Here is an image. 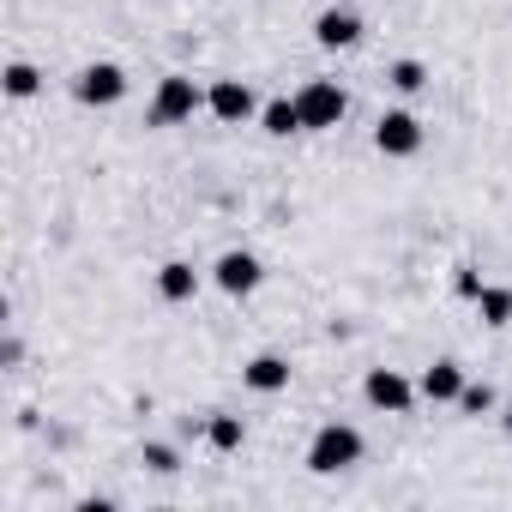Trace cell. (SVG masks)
<instances>
[{
  "instance_id": "6da1fadb",
  "label": "cell",
  "mask_w": 512,
  "mask_h": 512,
  "mask_svg": "<svg viewBox=\"0 0 512 512\" xmlns=\"http://www.w3.org/2000/svg\"><path fill=\"white\" fill-rule=\"evenodd\" d=\"M350 464H362V434H356L350 422L314 428V440H308V470H314V476H338V470H350Z\"/></svg>"
},
{
  "instance_id": "7a4b0ae2",
  "label": "cell",
  "mask_w": 512,
  "mask_h": 512,
  "mask_svg": "<svg viewBox=\"0 0 512 512\" xmlns=\"http://www.w3.org/2000/svg\"><path fill=\"white\" fill-rule=\"evenodd\" d=\"M296 109H302V133H326V127H338V121H344L350 97H344V85H338V79H308V85L296 91Z\"/></svg>"
},
{
  "instance_id": "3957f363",
  "label": "cell",
  "mask_w": 512,
  "mask_h": 512,
  "mask_svg": "<svg viewBox=\"0 0 512 512\" xmlns=\"http://www.w3.org/2000/svg\"><path fill=\"white\" fill-rule=\"evenodd\" d=\"M205 109V91L187 79V73H169L163 85H157V97H151V127H181V121H193Z\"/></svg>"
},
{
  "instance_id": "277c9868",
  "label": "cell",
  "mask_w": 512,
  "mask_h": 512,
  "mask_svg": "<svg viewBox=\"0 0 512 512\" xmlns=\"http://www.w3.org/2000/svg\"><path fill=\"white\" fill-rule=\"evenodd\" d=\"M73 97H79L85 109H109V103H121V97H127V73H121L115 61H91V67H79Z\"/></svg>"
},
{
  "instance_id": "5b68a950",
  "label": "cell",
  "mask_w": 512,
  "mask_h": 512,
  "mask_svg": "<svg viewBox=\"0 0 512 512\" xmlns=\"http://www.w3.org/2000/svg\"><path fill=\"white\" fill-rule=\"evenodd\" d=\"M416 392H422V386H410L398 368H368V380H362V398H368L374 410H386V416H410Z\"/></svg>"
},
{
  "instance_id": "8992f818",
  "label": "cell",
  "mask_w": 512,
  "mask_h": 512,
  "mask_svg": "<svg viewBox=\"0 0 512 512\" xmlns=\"http://www.w3.org/2000/svg\"><path fill=\"white\" fill-rule=\"evenodd\" d=\"M260 278H266V266L253 260L247 247H229L223 260L211 266V284H217L223 296H253V290H260Z\"/></svg>"
},
{
  "instance_id": "52a82bcc",
  "label": "cell",
  "mask_w": 512,
  "mask_h": 512,
  "mask_svg": "<svg viewBox=\"0 0 512 512\" xmlns=\"http://www.w3.org/2000/svg\"><path fill=\"white\" fill-rule=\"evenodd\" d=\"M374 145H380L386 157H416V151H422V121H416L410 109H386V115L374 121Z\"/></svg>"
},
{
  "instance_id": "ba28073f",
  "label": "cell",
  "mask_w": 512,
  "mask_h": 512,
  "mask_svg": "<svg viewBox=\"0 0 512 512\" xmlns=\"http://www.w3.org/2000/svg\"><path fill=\"white\" fill-rule=\"evenodd\" d=\"M205 109L217 115V121H247V115H260V103H253V91L241 85V79H217L211 91H205Z\"/></svg>"
},
{
  "instance_id": "9c48e42d",
  "label": "cell",
  "mask_w": 512,
  "mask_h": 512,
  "mask_svg": "<svg viewBox=\"0 0 512 512\" xmlns=\"http://www.w3.org/2000/svg\"><path fill=\"white\" fill-rule=\"evenodd\" d=\"M314 43H320V49H356V43H362V19H356L350 7H326V13L314 19Z\"/></svg>"
},
{
  "instance_id": "30bf717a",
  "label": "cell",
  "mask_w": 512,
  "mask_h": 512,
  "mask_svg": "<svg viewBox=\"0 0 512 512\" xmlns=\"http://www.w3.org/2000/svg\"><path fill=\"white\" fill-rule=\"evenodd\" d=\"M157 296H163V302H193V296H199V272H193L187 260L157 266Z\"/></svg>"
},
{
  "instance_id": "8fae6325",
  "label": "cell",
  "mask_w": 512,
  "mask_h": 512,
  "mask_svg": "<svg viewBox=\"0 0 512 512\" xmlns=\"http://www.w3.org/2000/svg\"><path fill=\"white\" fill-rule=\"evenodd\" d=\"M458 392H464V368L458 362H434L422 374V398L428 404H458Z\"/></svg>"
},
{
  "instance_id": "7c38bea8",
  "label": "cell",
  "mask_w": 512,
  "mask_h": 512,
  "mask_svg": "<svg viewBox=\"0 0 512 512\" xmlns=\"http://www.w3.org/2000/svg\"><path fill=\"white\" fill-rule=\"evenodd\" d=\"M241 380H247L253 392H284V386H290V362H284V356H253V362L241 368Z\"/></svg>"
},
{
  "instance_id": "4fadbf2b",
  "label": "cell",
  "mask_w": 512,
  "mask_h": 512,
  "mask_svg": "<svg viewBox=\"0 0 512 512\" xmlns=\"http://www.w3.org/2000/svg\"><path fill=\"white\" fill-rule=\"evenodd\" d=\"M205 440H211V452H241L247 422H241V416H229V410H211V416H205Z\"/></svg>"
},
{
  "instance_id": "5bb4252c",
  "label": "cell",
  "mask_w": 512,
  "mask_h": 512,
  "mask_svg": "<svg viewBox=\"0 0 512 512\" xmlns=\"http://www.w3.org/2000/svg\"><path fill=\"white\" fill-rule=\"evenodd\" d=\"M260 127H266L272 139H290V133H302V109H296V97H278V103H266V109H260Z\"/></svg>"
},
{
  "instance_id": "9a60e30c",
  "label": "cell",
  "mask_w": 512,
  "mask_h": 512,
  "mask_svg": "<svg viewBox=\"0 0 512 512\" xmlns=\"http://www.w3.org/2000/svg\"><path fill=\"white\" fill-rule=\"evenodd\" d=\"M476 314H482V326H512V290H500V284H482V296H476Z\"/></svg>"
},
{
  "instance_id": "2e32d148",
  "label": "cell",
  "mask_w": 512,
  "mask_h": 512,
  "mask_svg": "<svg viewBox=\"0 0 512 512\" xmlns=\"http://www.w3.org/2000/svg\"><path fill=\"white\" fill-rule=\"evenodd\" d=\"M386 85H392V91H404V97H416V91L428 85V67H422V61H392Z\"/></svg>"
},
{
  "instance_id": "e0dca14e",
  "label": "cell",
  "mask_w": 512,
  "mask_h": 512,
  "mask_svg": "<svg viewBox=\"0 0 512 512\" xmlns=\"http://www.w3.org/2000/svg\"><path fill=\"white\" fill-rule=\"evenodd\" d=\"M37 85H43V73H37L31 61H13V67H7V97L25 103V97H37Z\"/></svg>"
},
{
  "instance_id": "ac0fdd59",
  "label": "cell",
  "mask_w": 512,
  "mask_h": 512,
  "mask_svg": "<svg viewBox=\"0 0 512 512\" xmlns=\"http://www.w3.org/2000/svg\"><path fill=\"white\" fill-rule=\"evenodd\" d=\"M458 410H464V416H488V410H494V386H488V380H464Z\"/></svg>"
},
{
  "instance_id": "d6986e66",
  "label": "cell",
  "mask_w": 512,
  "mask_h": 512,
  "mask_svg": "<svg viewBox=\"0 0 512 512\" xmlns=\"http://www.w3.org/2000/svg\"><path fill=\"white\" fill-rule=\"evenodd\" d=\"M139 458H145V470H157V476H175V470H181V458H175V446H163V440H151V446H145Z\"/></svg>"
},
{
  "instance_id": "ffe728a7",
  "label": "cell",
  "mask_w": 512,
  "mask_h": 512,
  "mask_svg": "<svg viewBox=\"0 0 512 512\" xmlns=\"http://www.w3.org/2000/svg\"><path fill=\"white\" fill-rule=\"evenodd\" d=\"M458 296H470V302H476V296H482V278H476V272H458Z\"/></svg>"
},
{
  "instance_id": "44dd1931",
  "label": "cell",
  "mask_w": 512,
  "mask_h": 512,
  "mask_svg": "<svg viewBox=\"0 0 512 512\" xmlns=\"http://www.w3.org/2000/svg\"><path fill=\"white\" fill-rule=\"evenodd\" d=\"M19 356H25V344H19V338H7V344H0V362H7V368H19Z\"/></svg>"
},
{
  "instance_id": "7402d4cb",
  "label": "cell",
  "mask_w": 512,
  "mask_h": 512,
  "mask_svg": "<svg viewBox=\"0 0 512 512\" xmlns=\"http://www.w3.org/2000/svg\"><path fill=\"white\" fill-rule=\"evenodd\" d=\"M500 422H506V434H512V398H506V416H500Z\"/></svg>"
}]
</instances>
